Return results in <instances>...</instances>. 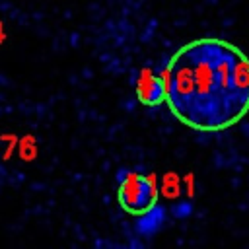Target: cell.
<instances>
[{"mask_svg": "<svg viewBox=\"0 0 249 249\" xmlns=\"http://www.w3.org/2000/svg\"><path fill=\"white\" fill-rule=\"evenodd\" d=\"M117 202L132 216L148 212L158 202L156 179L136 169H121L117 173Z\"/></svg>", "mask_w": 249, "mask_h": 249, "instance_id": "2", "label": "cell"}, {"mask_svg": "<svg viewBox=\"0 0 249 249\" xmlns=\"http://www.w3.org/2000/svg\"><path fill=\"white\" fill-rule=\"evenodd\" d=\"M165 103L189 128H230L249 111V56L216 37L179 47L165 70Z\"/></svg>", "mask_w": 249, "mask_h": 249, "instance_id": "1", "label": "cell"}, {"mask_svg": "<svg viewBox=\"0 0 249 249\" xmlns=\"http://www.w3.org/2000/svg\"><path fill=\"white\" fill-rule=\"evenodd\" d=\"M136 99L146 107H158L165 101V78L144 70L136 82Z\"/></svg>", "mask_w": 249, "mask_h": 249, "instance_id": "3", "label": "cell"}]
</instances>
